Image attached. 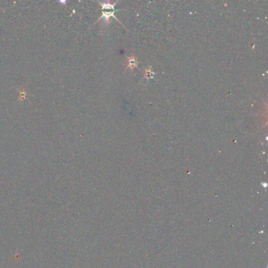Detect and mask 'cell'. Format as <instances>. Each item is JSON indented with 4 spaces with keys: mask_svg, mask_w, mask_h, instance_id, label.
Segmentation results:
<instances>
[{
    "mask_svg": "<svg viewBox=\"0 0 268 268\" xmlns=\"http://www.w3.org/2000/svg\"><path fill=\"white\" fill-rule=\"evenodd\" d=\"M153 74H150V72H149V69H147V70L145 71V77H147L148 79H149V78H153Z\"/></svg>",
    "mask_w": 268,
    "mask_h": 268,
    "instance_id": "3",
    "label": "cell"
},
{
    "mask_svg": "<svg viewBox=\"0 0 268 268\" xmlns=\"http://www.w3.org/2000/svg\"><path fill=\"white\" fill-rule=\"evenodd\" d=\"M137 66H138V60H137V58L134 57V56L129 57L128 62V68H130V69L133 70Z\"/></svg>",
    "mask_w": 268,
    "mask_h": 268,
    "instance_id": "2",
    "label": "cell"
},
{
    "mask_svg": "<svg viewBox=\"0 0 268 268\" xmlns=\"http://www.w3.org/2000/svg\"><path fill=\"white\" fill-rule=\"evenodd\" d=\"M118 3V2H115L114 3H99L102 6V16L101 17L100 19H102V18H104V20L105 21L108 23L109 21V18L111 17H114L115 20H116L117 21H119L118 19L115 17V15H114V13L116 11V10H115V6H116V3ZM98 19V20H100Z\"/></svg>",
    "mask_w": 268,
    "mask_h": 268,
    "instance_id": "1",
    "label": "cell"
}]
</instances>
